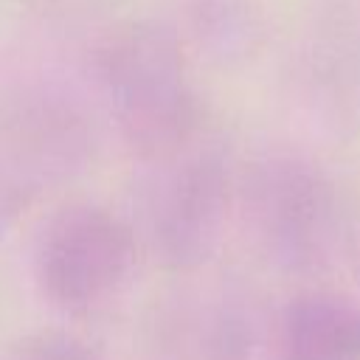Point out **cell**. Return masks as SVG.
<instances>
[{
    "instance_id": "3957f363",
    "label": "cell",
    "mask_w": 360,
    "mask_h": 360,
    "mask_svg": "<svg viewBox=\"0 0 360 360\" xmlns=\"http://www.w3.org/2000/svg\"><path fill=\"white\" fill-rule=\"evenodd\" d=\"M228 191L208 183L172 186L166 191H146L143 231L163 262L194 264L200 262L219 231Z\"/></svg>"
},
{
    "instance_id": "277c9868",
    "label": "cell",
    "mask_w": 360,
    "mask_h": 360,
    "mask_svg": "<svg viewBox=\"0 0 360 360\" xmlns=\"http://www.w3.org/2000/svg\"><path fill=\"white\" fill-rule=\"evenodd\" d=\"M278 360H360V304L301 295L278 323Z\"/></svg>"
},
{
    "instance_id": "5b68a950",
    "label": "cell",
    "mask_w": 360,
    "mask_h": 360,
    "mask_svg": "<svg viewBox=\"0 0 360 360\" xmlns=\"http://www.w3.org/2000/svg\"><path fill=\"white\" fill-rule=\"evenodd\" d=\"M0 360H96L65 332H31L0 352Z\"/></svg>"
},
{
    "instance_id": "6da1fadb",
    "label": "cell",
    "mask_w": 360,
    "mask_h": 360,
    "mask_svg": "<svg viewBox=\"0 0 360 360\" xmlns=\"http://www.w3.org/2000/svg\"><path fill=\"white\" fill-rule=\"evenodd\" d=\"M132 256L135 236L129 225L101 205L73 202L42 228L34 250V276L56 309L84 315L124 284Z\"/></svg>"
},
{
    "instance_id": "7a4b0ae2",
    "label": "cell",
    "mask_w": 360,
    "mask_h": 360,
    "mask_svg": "<svg viewBox=\"0 0 360 360\" xmlns=\"http://www.w3.org/2000/svg\"><path fill=\"white\" fill-rule=\"evenodd\" d=\"M248 211L262 245L290 270H315L340 245L338 191L309 172L281 174L259 191H248Z\"/></svg>"
}]
</instances>
